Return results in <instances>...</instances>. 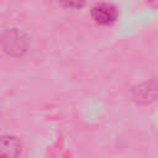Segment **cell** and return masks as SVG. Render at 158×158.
<instances>
[{
    "label": "cell",
    "instance_id": "1",
    "mask_svg": "<svg viewBox=\"0 0 158 158\" xmlns=\"http://www.w3.org/2000/svg\"><path fill=\"white\" fill-rule=\"evenodd\" d=\"M0 47L6 54L11 57H20L28 48V37L17 27L6 28L0 35Z\"/></svg>",
    "mask_w": 158,
    "mask_h": 158
},
{
    "label": "cell",
    "instance_id": "4",
    "mask_svg": "<svg viewBox=\"0 0 158 158\" xmlns=\"http://www.w3.org/2000/svg\"><path fill=\"white\" fill-rule=\"evenodd\" d=\"M21 143L15 136L5 135L0 137V158H19Z\"/></svg>",
    "mask_w": 158,
    "mask_h": 158
},
{
    "label": "cell",
    "instance_id": "3",
    "mask_svg": "<svg viewBox=\"0 0 158 158\" xmlns=\"http://www.w3.org/2000/svg\"><path fill=\"white\" fill-rule=\"evenodd\" d=\"M156 94H157V86L153 80L144 81L137 85L132 90V98L138 104H149L156 99Z\"/></svg>",
    "mask_w": 158,
    "mask_h": 158
},
{
    "label": "cell",
    "instance_id": "2",
    "mask_svg": "<svg viewBox=\"0 0 158 158\" xmlns=\"http://www.w3.org/2000/svg\"><path fill=\"white\" fill-rule=\"evenodd\" d=\"M91 17L100 25H110L116 21L117 11L116 7L111 4H96L91 9Z\"/></svg>",
    "mask_w": 158,
    "mask_h": 158
}]
</instances>
